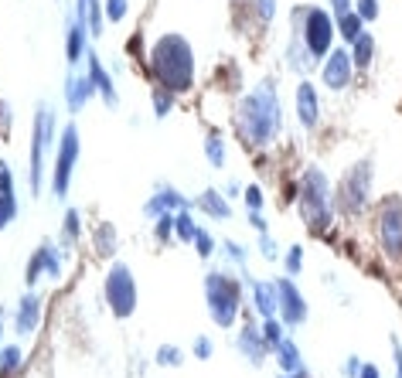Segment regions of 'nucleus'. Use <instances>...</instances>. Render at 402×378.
Here are the masks:
<instances>
[{
  "label": "nucleus",
  "instance_id": "f257e3e1",
  "mask_svg": "<svg viewBox=\"0 0 402 378\" xmlns=\"http://www.w3.org/2000/svg\"><path fill=\"white\" fill-rule=\"evenodd\" d=\"M280 123H283V116H280V99H276V86L273 82L256 86L235 109V130L256 150L273 143V137L280 133Z\"/></svg>",
  "mask_w": 402,
  "mask_h": 378
},
{
  "label": "nucleus",
  "instance_id": "f03ea898",
  "mask_svg": "<svg viewBox=\"0 0 402 378\" xmlns=\"http://www.w3.org/2000/svg\"><path fill=\"white\" fill-rule=\"evenodd\" d=\"M150 72L154 79L171 89V93H188L195 82V51L188 45V38L181 34H164L154 48H150Z\"/></svg>",
  "mask_w": 402,
  "mask_h": 378
},
{
  "label": "nucleus",
  "instance_id": "7ed1b4c3",
  "mask_svg": "<svg viewBox=\"0 0 402 378\" xmlns=\"http://www.w3.org/2000/svg\"><path fill=\"white\" fill-rule=\"evenodd\" d=\"M334 191H331V181L320 167H307L300 178V215L307 222L310 232H327L331 218H334Z\"/></svg>",
  "mask_w": 402,
  "mask_h": 378
},
{
  "label": "nucleus",
  "instance_id": "20e7f679",
  "mask_svg": "<svg viewBox=\"0 0 402 378\" xmlns=\"http://www.w3.org/2000/svg\"><path fill=\"white\" fill-rule=\"evenodd\" d=\"M372 191H375V161L362 157L344 171V178L338 185V211L362 215L372 204Z\"/></svg>",
  "mask_w": 402,
  "mask_h": 378
},
{
  "label": "nucleus",
  "instance_id": "39448f33",
  "mask_svg": "<svg viewBox=\"0 0 402 378\" xmlns=\"http://www.w3.org/2000/svg\"><path fill=\"white\" fill-rule=\"evenodd\" d=\"M294 24L300 27V38L310 51L314 62H324L334 51V34H338V21L324 10V7H297L294 10Z\"/></svg>",
  "mask_w": 402,
  "mask_h": 378
},
{
  "label": "nucleus",
  "instance_id": "423d86ee",
  "mask_svg": "<svg viewBox=\"0 0 402 378\" xmlns=\"http://www.w3.org/2000/svg\"><path fill=\"white\" fill-rule=\"evenodd\" d=\"M204 300H208V314L218 327H232L242 307V286L228 273H208L204 280Z\"/></svg>",
  "mask_w": 402,
  "mask_h": 378
},
{
  "label": "nucleus",
  "instance_id": "0eeeda50",
  "mask_svg": "<svg viewBox=\"0 0 402 378\" xmlns=\"http://www.w3.org/2000/svg\"><path fill=\"white\" fill-rule=\"evenodd\" d=\"M375 242L392 266H402V198H386L375 208Z\"/></svg>",
  "mask_w": 402,
  "mask_h": 378
},
{
  "label": "nucleus",
  "instance_id": "6e6552de",
  "mask_svg": "<svg viewBox=\"0 0 402 378\" xmlns=\"http://www.w3.org/2000/svg\"><path fill=\"white\" fill-rule=\"evenodd\" d=\"M355 58H351V48H334L327 58H324V69H320V82L331 89V93H344L351 82H355Z\"/></svg>",
  "mask_w": 402,
  "mask_h": 378
},
{
  "label": "nucleus",
  "instance_id": "1a4fd4ad",
  "mask_svg": "<svg viewBox=\"0 0 402 378\" xmlns=\"http://www.w3.org/2000/svg\"><path fill=\"white\" fill-rule=\"evenodd\" d=\"M106 293H109V303H113L116 317H130L133 314V307H137V286H133V276H130L126 266H116L109 273Z\"/></svg>",
  "mask_w": 402,
  "mask_h": 378
},
{
  "label": "nucleus",
  "instance_id": "9d476101",
  "mask_svg": "<svg viewBox=\"0 0 402 378\" xmlns=\"http://www.w3.org/2000/svg\"><path fill=\"white\" fill-rule=\"evenodd\" d=\"M276 296H280V320H283V324L297 327V324L307 320L310 307H307V300H303L300 286L294 283L290 276H280V280H276Z\"/></svg>",
  "mask_w": 402,
  "mask_h": 378
},
{
  "label": "nucleus",
  "instance_id": "9b49d317",
  "mask_svg": "<svg viewBox=\"0 0 402 378\" xmlns=\"http://www.w3.org/2000/svg\"><path fill=\"white\" fill-rule=\"evenodd\" d=\"M297 119L303 130H317V123H320V95L314 89V82L297 86Z\"/></svg>",
  "mask_w": 402,
  "mask_h": 378
},
{
  "label": "nucleus",
  "instance_id": "f8f14e48",
  "mask_svg": "<svg viewBox=\"0 0 402 378\" xmlns=\"http://www.w3.org/2000/svg\"><path fill=\"white\" fill-rule=\"evenodd\" d=\"M235 344H239V351H242L252 365H263V358L273 351L270 341L263 338V327H256V324H246V327L239 331V341H235Z\"/></svg>",
  "mask_w": 402,
  "mask_h": 378
},
{
  "label": "nucleus",
  "instance_id": "ddd939ff",
  "mask_svg": "<svg viewBox=\"0 0 402 378\" xmlns=\"http://www.w3.org/2000/svg\"><path fill=\"white\" fill-rule=\"evenodd\" d=\"M252 303H256V314L266 320V317H276L280 314V296H276V283H252Z\"/></svg>",
  "mask_w": 402,
  "mask_h": 378
},
{
  "label": "nucleus",
  "instance_id": "4468645a",
  "mask_svg": "<svg viewBox=\"0 0 402 378\" xmlns=\"http://www.w3.org/2000/svg\"><path fill=\"white\" fill-rule=\"evenodd\" d=\"M75 150H79V140H75V130H69L65 143H62V157H58V181H55L58 191L69 188V171L75 167Z\"/></svg>",
  "mask_w": 402,
  "mask_h": 378
},
{
  "label": "nucleus",
  "instance_id": "2eb2a0df",
  "mask_svg": "<svg viewBox=\"0 0 402 378\" xmlns=\"http://www.w3.org/2000/svg\"><path fill=\"white\" fill-rule=\"evenodd\" d=\"M276 362H280V368H283V375H297V372H303V358H300V348L290 341V338H283L276 348Z\"/></svg>",
  "mask_w": 402,
  "mask_h": 378
},
{
  "label": "nucleus",
  "instance_id": "dca6fc26",
  "mask_svg": "<svg viewBox=\"0 0 402 378\" xmlns=\"http://www.w3.org/2000/svg\"><path fill=\"white\" fill-rule=\"evenodd\" d=\"M198 208L208 215V218H218V222H225L228 215H232V208H228V198L225 194H218V191H204L198 198Z\"/></svg>",
  "mask_w": 402,
  "mask_h": 378
},
{
  "label": "nucleus",
  "instance_id": "f3484780",
  "mask_svg": "<svg viewBox=\"0 0 402 378\" xmlns=\"http://www.w3.org/2000/svg\"><path fill=\"white\" fill-rule=\"evenodd\" d=\"M338 34L344 38V45H351V41H358L365 34V21H362V14L355 7L344 10V14H338Z\"/></svg>",
  "mask_w": 402,
  "mask_h": 378
},
{
  "label": "nucleus",
  "instance_id": "a211bd4d",
  "mask_svg": "<svg viewBox=\"0 0 402 378\" xmlns=\"http://www.w3.org/2000/svg\"><path fill=\"white\" fill-rule=\"evenodd\" d=\"M351 58H355V69L358 72H365V69H372V58H375V38L365 31L358 41H351Z\"/></svg>",
  "mask_w": 402,
  "mask_h": 378
},
{
  "label": "nucleus",
  "instance_id": "6ab92c4d",
  "mask_svg": "<svg viewBox=\"0 0 402 378\" xmlns=\"http://www.w3.org/2000/svg\"><path fill=\"white\" fill-rule=\"evenodd\" d=\"M204 157H208L211 167H222V164H225V143H222L218 133H211V137L204 140Z\"/></svg>",
  "mask_w": 402,
  "mask_h": 378
},
{
  "label": "nucleus",
  "instance_id": "aec40b11",
  "mask_svg": "<svg viewBox=\"0 0 402 378\" xmlns=\"http://www.w3.org/2000/svg\"><path fill=\"white\" fill-rule=\"evenodd\" d=\"M174 232H178V239H185V242H195V235H198V225H195V218L188 215V208L174 218Z\"/></svg>",
  "mask_w": 402,
  "mask_h": 378
},
{
  "label": "nucleus",
  "instance_id": "412c9836",
  "mask_svg": "<svg viewBox=\"0 0 402 378\" xmlns=\"http://www.w3.org/2000/svg\"><path fill=\"white\" fill-rule=\"evenodd\" d=\"M263 338L270 341V348H276V344L287 338V334H283V324H280L276 317H266V320H263Z\"/></svg>",
  "mask_w": 402,
  "mask_h": 378
},
{
  "label": "nucleus",
  "instance_id": "4be33fe9",
  "mask_svg": "<svg viewBox=\"0 0 402 378\" xmlns=\"http://www.w3.org/2000/svg\"><path fill=\"white\" fill-rule=\"evenodd\" d=\"M355 10L362 14V21H365V24H368V21H379V14H382L379 0H355Z\"/></svg>",
  "mask_w": 402,
  "mask_h": 378
},
{
  "label": "nucleus",
  "instance_id": "5701e85b",
  "mask_svg": "<svg viewBox=\"0 0 402 378\" xmlns=\"http://www.w3.org/2000/svg\"><path fill=\"white\" fill-rule=\"evenodd\" d=\"M300 270H303V246H290V252H287V273L297 276Z\"/></svg>",
  "mask_w": 402,
  "mask_h": 378
},
{
  "label": "nucleus",
  "instance_id": "b1692460",
  "mask_svg": "<svg viewBox=\"0 0 402 378\" xmlns=\"http://www.w3.org/2000/svg\"><path fill=\"white\" fill-rule=\"evenodd\" d=\"M195 249H198V256H204V259L215 252V239H211L204 228H198V235H195Z\"/></svg>",
  "mask_w": 402,
  "mask_h": 378
},
{
  "label": "nucleus",
  "instance_id": "393cba45",
  "mask_svg": "<svg viewBox=\"0 0 402 378\" xmlns=\"http://www.w3.org/2000/svg\"><path fill=\"white\" fill-rule=\"evenodd\" d=\"M256 14H259L263 24H270L276 17V0H256Z\"/></svg>",
  "mask_w": 402,
  "mask_h": 378
},
{
  "label": "nucleus",
  "instance_id": "a878e982",
  "mask_svg": "<svg viewBox=\"0 0 402 378\" xmlns=\"http://www.w3.org/2000/svg\"><path fill=\"white\" fill-rule=\"evenodd\" d=\"M246 204L249 208H263V188L259 185H249L246 188Z\"/></svg>",
  "mask_w": 402,
  "mask_h": 378
},
{
  "label": "nucleus",
  "instance_id": "bb28decb",
  "mask_svg": "<svg viewBox=\"0 0 402 378\" xmlns=\"http://www.w3.org/2000/svg\"><path fill=\"white\" fill-rule=\"evenodd\" d=\"M259 249H263V256H266V259H276V242H273V235H266V232H263V235H259Z\"/></svg>",
  "mask_w": 402,
  "mask_h": 378
},
{
  "label": "nucleus",
  "instance_id": "cd10ccee",
  "mask_svg": "<svg viewBox=\"0 0 402 378\" xmlns=\"http://www.w3.org/2000/svg\"><path fill=\"white\" fill-rule=\"evenodd\" d=\"M157 362H161V365H178V362H181V351H178V348H161Z\"/></svg>",
  "mask_w": 402,
  "mask_h": 378
},
{
  "label": "nucleus",
  "instance_id": "c85d7f7f",
  "mask_svg": "<svg viewBox=\"0 0 402 378\" xmlns=\"http://www.w3.org/2000/svg\"><path fill=\"white\" fill-rule=\"evenodd\" d=\"M392 365H396V378H402V344H399V338H392Z\"/></svg>",
  "mask_w": 402,
  "mask_h": 378
},
{
  "label": "nucleus",
  "instance_id": "c756f323",
  "mask_svg": "<svg viewBox=\"0 0 402 378\" xmlns=\"http://www.w3.org/2000/svg\"><path fill=\"white\" fill-rule=\"evenodd\" d=\"M362 365H365V362L351 355V358H348V365H344V375H348V378H358V375H362Z\"/></svg>",
  "mask_w": 402,
  "mask_h": 378
},
{
  "label": "nucleus",
  "instance_id": "7c9ffc66",
  "mask_svg": "<svg viewBox=\"0 0 402 378\" xmlns=\"http://www.w3.org/2000/svg\"><path fill=\"white\" fill-rule=\"evenodd\" d=\"M195 355H198L201 362L211 358V341H208V338H198V341H195Z\"/></svg>",
  "mask_w": 402,
  "mask_h": 378
},
{
  "label": "nucleus",
  "instance_id": "2f4dec72",
  "mask_svg": "<svg viewBox=\"0 0 402 378\" xmlns=\"http://www.w3.org/2000/svg\"><path fill=\"white\" fill-rule=\"evenodd\" d=\"M123 14H126V0H109V17L119 21Z\"/></svg>",
  "mask_w": 402,
  "mask_h": 378
},
{
  "label": "nucleus",
  "instance_id": "473e14b6",
  "mask_svg": "<svg viewBox=\"0 0 402 378\" xmlns=\"http://www.w3.org/2000/svg\"><path fill=\"white\" fill-rule=\"evenodd\" d=\"M17 362H21V355H17V348H10V351H7V355H3V368H7V372H10V368H14V365H17Z\"/></svg>",
  "mask_w": 402,
  "mask_h": 378
},
{
  "label": "nucleus",
  "instance_id": "72a5a7b5",
  "mask_svg": "<svg viewBox=\"0 0 402 378\" xmlns=\"http://www.w3.org/2000/svg\"><path fill=\"white\" fill-rule=\"evenodd\" d=\"M331 7H334V17H338V14L351 10V7H355V0H331Z\"/></svg>",
  "mask_w": 402,
  "mask_h": 378
},
{
  "label": "nucleus",
  "instance_id": "f704fd0d",
  "mask_svg": "<svg viewBox=\"0 0 402 378\" xmlns=\"http://www.w3.org/2000/svg\"><path fill=\"white\" fill-rule=\"evenodd\" d=\"M75 55H79V31L69 34V58H75Z\"/></svg>",
  "mask_w": 402,
  "mask_h": 378
},
{
  "label": "nucleus",
  "instance_id": "c9c22d12",
  "mask_svg": "<svg viewBox=\"0 0 402 378\" xmlns=\"http://www.w3.org/2000/svg\"><path fill=\"white\" fill-rule=\"evenodd\" d=\"M358 378H382V372H379V365H362V375Z\"/></svg>",
  "mask_w": 402,
  "mask_h": 378
},
{
  "label": "nucleus",
  "instance_id": "e433bc0d",
  "mask_svg": "<svg viewBox=\"0 0 402 378\" xmlns=\"http://www.w3.org/2000/svg\"><path fill=\"white\" fill-rule=\"evenodd\" d=\"M7 185H10L7 181V167H0V191H7Z\"/></svg>",
  "mask_w": 402,
  "mask_h": 378
},
{
  "label": "nucleus",
  "instance_id": "4c0bfd02",
  "mask_svg": "<svg viewBox=\"0 0 402 378\" xmlns=\"http://www.w3.org/2000/svg\"><path fill=\"white\" fill-rule=\"evenodd\" d=\"M283 378H307V375H303V372H297V375H283Z\"/></svg>",
  "mask_w": 402,
  "mask_h": 378
}]
</instances>
